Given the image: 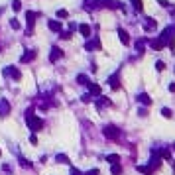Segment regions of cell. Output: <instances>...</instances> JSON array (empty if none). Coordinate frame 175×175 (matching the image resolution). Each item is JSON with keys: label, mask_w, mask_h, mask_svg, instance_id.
<instances>
[{"label": "cell", "mask_w": 175, "mask_h": 175, "mask_svg": "<svg viewBox=\"0 0 175 175\" xmlns=\"http://www.w3.org/2000/svg\"><path fill=\"white\" fill-rule=\"evenodd\" d=\"M132 4L136 6V10H142V0H132Z\"/></svg>", "instance_id": "23"}, {"label": "cell", "mask_w": 175, "mask_h": 175, "mask_svg": "<svg viewBox=\"0 0 175 175\" xmlns=\"http://www.w3.org/2000/svg\"><path fill=\"white\" fill-rule=\"evenodd\" d=\"M79 32L83 33L85 38H89V36H91V28L87 26V24H81V26H79Z\"/></svg>", "instance_id": "13"}, {"label": "cell", "mask_w": 175, "mask_h": 175, "mask_svg": "<svg viewBox=\"0 0 175 175\" xmlns=\"http://www.w3.org/2000/svg\"><path fill=\"white\" fill-rule=\"evenodd\" d=\"M71 175H83V173H81L77 167H73V169H71Z\"/></svg>", "instance_id": "28"}, {"label": "cell", "mask_w": 175, "mask_h": 175, "mask_svg": "<svg viewBox=\"0 0 175 175\" xmlns=\"http://www.w3.org/2000/svg\"><path fill=\"white\" fill-rule=\"evenodd\" d=\"M104 136L110 138V140H116V138L120 136V132H118L116 126H106V128H104Z\"/></svg>", "instance_id": "5"}, {"label": "cell", "mask_w": 175, "mask_h": 175, "mask_svg": "<svg viewBox=\"0 0 175 175\" xmlns=\"http://www.w3.org/2000/svg\"><path fill=\"white\" fill-rule=\"evenodd\" d=\"M110 171H112V175H120L122 173V167H120V163H114L110 167Z\"/></svg>", "instance_id": "14"}, {"label": "cell", "mask_w": 175, "mask_h": 175, "mask_svg": "<svg viewBox=\"0 0 175 175\" xmlns=\"http://www.w3.org/2000/svg\"><path fill=\"white\" fill-rule=\"evenodd\" d=\"M161 114H163L165 118H169V116H171V110H169V108H163V110H161Z\"/></svg>", "instance_id": "25"}, {"label": "cell", "mask_w": 175, "mask_h": 175, "mask_svg": "<svg viewBox=\"0 0 175 175\" xmlns=\"http://www.w3.org/2000/svg\"><path fill=\"white\" fill-rule=\"evenodd\" d=\"M47 28H49L51 32L61 33V22H59V20H49V22H47Z\"/></svg>", "instance_id": "9"}, {"label": "cell", "mask_w": 175, "mask_h": 175, "mask_svg": "<svg viewBox=\"0 0 175 175\" xmlns=\"http://www.w3.org/2000/svg\"><path fill=\"white\" fill-rule=\"evenodd\" d=\"M12 10L14 12H20V10H22V2H20V0H14L12 2Z\"/></svg>", "instance_id": "18"}, {"label": "cell", "mask_w": 175, "mask_h": 175, "mask_svg": "<svg viewBox=\"0 0 175 175\" xmlns=\"http://www.w3.org/2000/svg\"><path fill=\"white\" fill-rule=\"evenodd\" d=\"M59 38H63V39H69L71 38V32H61V36Z\"/></svg>", "instance_id": "24"}, {"label": "cell", "mask_w": 175, "mask_h": 175, "mask_svg": "<svg viewBox=\"0 0 175 175\" xmlns=\"http://www.w3.org/2000/svg\"><path fill=\"white\" fill-rule=\"evenodd\" d=\"M85 49H87V51H92V49H100V39L95 38V39H91V41H87V43H85Z\"/></svg>", "instance_id": "8"}, {"label": "cell", "mask_w": 175, "mask_h": 175, "mask_svg": "<svg viewBox=\"0 0 175 175\" xmlns=\"http://www.w3.org/2000/svg\"><path fill=\"white\" fill-rule=\"evenodd\" d=\"M36 18H38V12H32V10H28V12H26V22H28V30H26V33H32L33 24H36Z\"/></svg>", "instance_id": "3"}, {"label": "cell", "mask_w": 175, "mask_h": 175, "mask_svg": "<svg viewBox=\"0 0 175 175\" xmlns=\"http://www.w3.org/2000/svg\"><path fill=\"white\" fill-rule=\"evenodd\" d=\"M106 161L114 165V163H118V161H120V156H116V154H112V156H108V157H106Z\"/></svg>", "instance_id": "15"}, {"label": "cell", "mask_w": 175, "mask_h": 175, "mask_svg": "<svg viewBox=\"0 0 175 175\" xmlns=\"http://www.w3.org/2000/svg\"><path fill=\"white\" fill-rule=\"evenodd\" d=\"M10 28H14V30H20L22 26H20V22H18V20L14 18V20H10Z\"/></svg>", "instance_id": "20"}, {"label": "cell", "mask_w": 175, "mask_h": 175, "mask_svg": "<svg viewBox=\"0 0 175 175\" xmlns=\"http://www.w3.org/2000/svg\"><path fill=\"white\" fill-rule=\"evenodd\" d=\"M10 110H12L10 102H8L6 98H0V116H8V114H10Z\"/></svg>", "instance_id": "6"}, {"label": "cell", "mask_w": 175, "mask_h": 175, "mask_svg": "<svg viewBox=\"0 0 175 175\" xmlns=\"http://www.w3.org/2000/svg\"><path fill=\"white\" fill-rule=\"evenodd\" d=\"M67 16H69L67 10H57V18H67Z\"/></svg>", "instance_id": "22"}, {"label": "cell", "mask_w": 175, "mask_h": 175, "mask_svg": "<svg viewBox=\"0 0 175 175\" xmlns=\"http://www.w3.org/2000/svg\"><path fill=\"white\" fill-rule=\"evenodd\" d=\"M20 165H22V167H32V163L28 161L26 157H20Z\"/></svg>", "instance_id": "21"}, {"label": "cell", "mask_w": 175, "mask_h": 175, "mask_svg": "<svg viewBox=\"0 0 175 175\" xmlns=\"http://www.w3.org/2000/svg\"><path fill=\"white\" fill-rule=\"evenodd\" d=\"M30 142H32V144H38V138H36V136L32 134V136H30Z\"/></svg>", "instance_id": "30"}, {"label": "cell", "mask_w": 175, "mask_h": 175, "mask_svg": "<svg viewBox=\"0 0 175 175\" xmlns=\"http://www.w3.org/2000/svg\"><path fill=\"white\" fill-rule=\"evenodd\" d=\"M26 124H28V128L32 130V132H39V130L43 128V120L33 114V108H30V110L26 112Z\"/></svg>", "instance_id": "1"}, {"label": "cell", "mask_w": 175, "mask_h": 175, "mask_svg": "<svg viewBox=\"0 0 175 175\" xmlns=\"http://www.w3.org/2000/svg\"><path fill=\"white\" fill-rule=\"evenodd\" d=\"M81 98H83V102H91V95H83Z\"/></svg>", "instance_id": "26"}, {"label": "cell", "mask_w": 175, "mask_h": 175, "mask_svg": "<svg viewBox=\"0 0 175 175\" xmlns=\"http://www.w3.org/2000/svg\"><path fill=\"white\" fill-rule=\"evenodd\" d=\"M77 83H81V85H89V77H87V75H77Z\"/></svg>", "instance_id": "17"}, {"label": "cell", "mask_w": 175, "mask_h": 175, "mask_svg": "<svg viewBox=\"0 0 175 175\" xmlns=\"http://www.w3.org/2000/svg\"><path fill=\"white\" fill-rule=\"evenodd\" d=\"M163 69H165V65H163L161 61H157V71H163Z\"/></svg>", "instance_id": "29"}, {"label": "cell", "mask_w": 175, "mask_h": 175, "mask_svg": "<svg viewBox=\"0 0 175 175\" xmlns=\"http://www.w3.org/2000/svg\"><path fill=\"white\" fill-rule=\"evenodd\" d=\"M118 36H120V41H122V43H126V46H128V43H130V38H128V33L124 32L122 28L118 30Z\"/></svg>", "instance_id": "10"}, {"label": "cell", "mask_w": 175, "mask_h": 175, "mask_svg": "<svg viewBox=\"0 0 175 175\" xmlns=\"http://www.w3.org/2000/svg\"><path fill=\"white\" fill-rule=\"evenodd\" d=\"M85 175H98V169H91V171H87Z\"/></svg>", "instance_id": "27"}, {"label": "cell", "mask_w": 175, "mask_h": 175, "mask_svg": "<svg viewBox=\"0 0 175 175\" xmlns=\"http://www.w3.org/2000/svg\"><path fill=\"white\" fill-rule=\"evenodd\" d=\"M138 100H140V102H144V104H149V102H152L148 95H140V97H138Z\"/></svg>", "instance_id": "19"}, {"label": "cell", "mask_w": 175, "mask_h": 175, "mask_svg": "<svg viewBox=\"0 0 175 175\" xmlns=\"http://www.w3.org/2000/svg\"><path fill=\"white\" fill-rule=\"evenodd\" d=\"M61 55H63V51H61L57 46H53L51 47V53H49V61H51V63H57L59 59H61Z\"/></svg>", "instance_id": "7"}, {"label": "cell", "mask_w": 175, "mask_h": 175, "mask_svg": "<svg viewBox=\"0 0 175 175\" xmlns=\"http://www.w3.org/2000/svg\"><path fill=\"white\" fill-rule=\"evenodd\" d=\"M4 77H10V79H14V81H20L22 79V73H20V69L18 67H14V65H8V67H4Z\"/></svg>", "instance_id": "2"}, {"label": "cell", "mask_w": 175, "mask_h": 175, "mask_svg": "<svg viewBox=\"0 0 175 175\" xmlns=\"http://www.w3.org/2000/svg\"><path fill=\"white\" fill-rule=\"evenodd\" d=\"M55 159H57V163H69V157L65 156V154H57Z\"/></svg>", "instance_id": "16"}, {"label": "cell", "mask_w": 175, "mask_h": 175, "mask_svg": "<svg viewBox=\"0 0 175 175\" xmlns=\"http://www.w3.org/2000/svg\"><path fill=\"white\" fill-rule=\"evenodd\" d=\"M36 55H38V51H36V49H26V51H24V55L20 57V63H30V61H33V59H36Z\"/></svg>", "instance_id": "4"}, {"label": "cell", "mask_w": 175, "mask_h": 175, "mask_svg": "<svg viewBox=\"0 0 175 175\" xmlns=\"http://www.w3.org/2000/svg\"><path fill=\"white\" fill-rule=\"evenodd\" d=\"M87 87H89V91H91V95H100V87H98L97 83H89Z\"/></svg>", "instance_id": "11"}, {"label": "cell", "mask_w": 175, "mask_h": 175, "mask_svg": "<svg viewBox=\"0 0 175 175\" xmlns=\"http://www.w3.org/2000/svg\"><path fill=\"white\" fill-rule=\"evenodd\" d=\"M108 85H110L112 89H118V87H120V83H118V75H112V77H108Z\"/></svg>", "instance_id": "12"}]
</instances>
